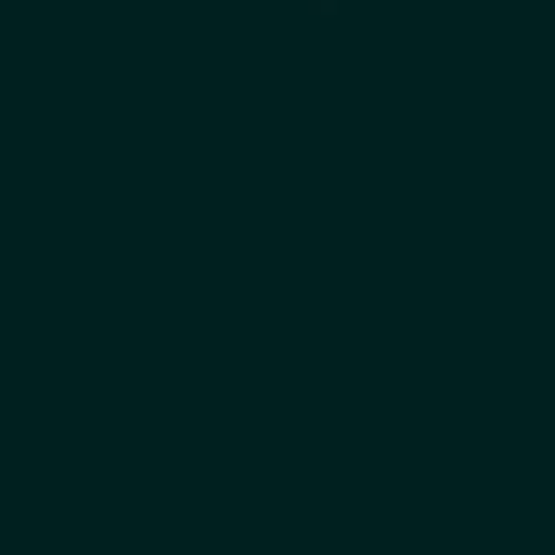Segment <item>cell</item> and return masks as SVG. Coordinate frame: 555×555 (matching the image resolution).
<instances>
[{
    "label": "cell",
    "mask_w": 555,
    "mask_h": 555,
    "mask_svg": "<svg viewBox=\"0 0 555 555\" xmlns=\"http://www.w3.org/2000/svg\"><path fill=\"white\" fill-rule=\"evenodd\" d=\"M307 15H336V0H307Z\"/></svg>",
    "instance_id": "6da1fadb"
}]
</instances>
